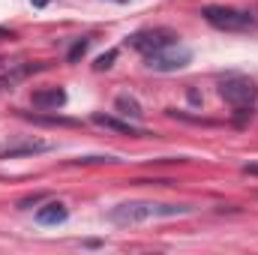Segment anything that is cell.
Instances as JSON below:
<instances>
[{
  "label": "cell",
  "mask_w": 258,
  "mask_h": 255,
  "mask_svg": "<svg viewBox=\"0 0 258 255\" xmlns=\"http://www.w3.org/2000/svg\"><path fill=\"white\" fill-rule=\"evenodd\" d=\"M192 204H159V201H123L108 210V219L114 225H141L150 219H171L192 213Z\"/></svg>",
  "instance_id": "6da1fadb"
},
{
  "label": "cell",
  "mask_w": 258,
  "mask_h": 255,
  "mask_svg": "<svg viewBox=\"0 0 258 255\" xmlns=\"http://www.w3.org/2000/svg\"><path fill=\"white\" fill-rule=\"evenodd\" d=\"M201 18L216 27V30H225V33H246V30H255L258 18L246 9H234V6H204L201 9Z\"/></svg>",
  "instance_id": "7a4b0ae2"
},
{
  "label": "cell",
  "mask_w": 258,
  "mask_h": 255,
  "mask_svg": "<svg viewBox=\"0 0 258 255\" xmlns=\"http://www.w3.org/2000/svg\"><path fill=\"white\" fill-rule=\"evenodd\" d=\"M219 93H222V99H225L231 108H237L240 114H249L246 108H252L258 102V84L252 78H246V75H228V78H222Z\"/></svg>",
  "instance_id": "3957f363"
},
{
  "label": "cell",
  "mask_w": 258,
  "mask_h": 255,
  "mask_svg": "<svg viewBox=\"0 0 258 255\" xmlns=\"http://www.w3.org/2000/svg\"><path fill=\"white\" fill-rule=\"evenodd\" d=\"M189 60H192V48L180 45V39L144 57V63H147V69H153V72H177V69L189 66Z\"/></svg>",
  "instance_id": "277c9868"
},
{
  "label": "cell",
  "mask_w": 258,
  "mask_h": 255,
  "mask_svg": "<svg viewBox=\"0 0 258 255\" xmlns=\"http://www.w3.org/2000/svg\"><path fill=\"white\" fill-rule=\"evenodd\" d=\"M180 36L177 33H171V30H165V27H147V30H138V33H132L126 42L129 48H135L138 54H153V51H159V48H165V45H171V42H177Z\"/></svg>",
  "instance_id": "5b68a950"
},
{
  "label": "cell",
  "mask_w": 258,
  "mask_h": 255,
  "mask_svg": "<svg viewBox=\"0 0 258 255\" xmlns=\"http://www.w3.org/2000/svg\"><path fill=\"white\" fill-rule=\"evenodd\" d=\"M54 150L51 141H39V138H27V141H18V144H9L0 150V159H18V156H36V153H48Z\"/></svg>",
  "instance_id": "8992f818"
},
{
  "label": "cell",
  "mask_w": 258,
  "mask_h": 255,
  "mask_svg": "<svg viewBox=\"0 0 258 255\" xmlns=\"http://www.w3.org/2000/svg\"><path fill=\"white\" fill-rule=\"evenodd\" d=\"M90 120H93L96 126L111 129V132H120V135H132V138H144V135H147L144 129H138L135 123H129V120H117V117H111V114H102V111H96Z\"/></svg>",
  "instance_id": "52a82bcc"
},
{
  "label": "cell",
  "mask_w": 258,
  "mask_h": 255,
  "mask_svg": "<svg viewBox=\"0 0 258 255\" xmlns=\"http://www.w3.org/2000/svg\"><path fill=\"white\" fill-rule=\"evenodd\" d=\"M45 63H18V66H9L3 75H0V90H6V87H15L18 81H24L27 75H33V72H42Z\"/></svg>",
  "instance_id": "ba28073f"
},
{
  "label": "cell",
  "mask_w": 258,
  "mask_h": 255,
  "mask_svg": "<svg viewBox=\"0 0 258 255\" xmlns=\"http://www.w3.org/2000/svg\"><path fill=\"white\" fill-rule=\"evenodd\" d=\"M33 105L36 108H51V111H57V108H63L66 105V90L63 87H48V90H33Z\"/></svg>",
  "instance_id": "9c48e42d"
},
{
  "label": "cell",
  "mask_w": 258,
  "mask_h": 255,
  "mask_svg": "<svg viewBox=\"0 0 258 255\" xmlns=\"http://www.w3.org/2000/svg\"><path fill=\"white\" fill-rule=\"evenodd\" d=\"M69 219V210H66L63 201H48L45 207L36 210V222L39 225H63Z\"/></svg>",
  "instance_id": "30bf717a"
},
{
  "label": "cell",
  "mask_w": 258,
  "mask_h": 255,
  "mask_svg": "<svg viewBox=\"0 0 258 255\" xmlns=\"http://www.w3.org/2000/svg\"><path fill=\"white\" fill-rule=\"evenodd\" d=\"M114 108H117V114H123L126 120H141V117H144L141 102H138L135 96H129V93H120V96L114 99Z\"/></svg>",
  "instance_id": "8fae6325"
},
{
  "label": "cell",
  "mask_w": 258,
  "mask_h": 255,
  "mask_svg": "<svg viewBox=\"0 0 258 255\" xmlns=\"http://www.w3.org/2000/svg\"><path fill=\"white\" fill-rule=\"evenodd\" d=\"M87 48H90V39H87V36L75 39V42H72V48L66 51V60H69V63H78V60L87 54Z\"/></svg>",
  "instance_id": "7c38bea8"
},
{
  "label": "cell",
  "mask_w": 258,
  "mask_h": 255,
  "mask_svg": "<svg viewBox=\"0 0 258 255\" xmlns=\"http://www.w3.org/2000/svg\"><path fill=\"white\" fill-rule=\"evenodd\" d=\"M24 117L33 123H45V126H78V120H69V117H39V114H24Z\"/></svg>",
  "instance_id": "4fadbf2b"
},
{
  "label": "cell",
  "mask_w": 258,
  "mask_h": 255,
  "mask_svg": "<svg viewBox=\"0 0 258 255\" xmlns=\"http://www.w3.org/2000/svg\"><path fill=\"white\" fill-rule=\"evenodd\" d=\"M102 162H117V156H78L72 159V165H102Z\"/></svg>",
  "instance_id": "5bb4252c"
},
{
  "label": "cell",
  "mask_w": 258,
  "mask_h": 255,
  "mask_svg": "<svg viewBox=\"0 0 258 255\" xmlns=\"http://www.w3.org/2000/svg\"><path fill=\"white\" fill-rule=\"evenodd\" d=\"M114 57H117V51H114V48H111V51H105L102 57H96V69H99V72H102V69H108V66L114 63Z\"/></svg>",
  "instance_id": "9a60e30c"
},
{
  "label": "cell",
  "mask_w": 258,
  "mask_h": 255,
  "mask_svg": "<svg viewBox=\"0 0 258 255\" xmlns=\"http://www.w3.org/2000/svg\"><path fill=\"white\" fill-rule=\"evenodd\" d=\"M42 198H45L42 192H36V195H27V198H21V201H18V207H21V210H24V207H33V204H39Z\"/></svg>",
  "instance_id": "2e32d148"
},
{
  "label": "cell",
  "mask_w": 258,
  "mask_h": 255,
  "mask_svg": "<svg viewBox=\"0 0 258 255\" xmlns=\"http://www.w3.org/2000/svg\"><path fill=\"white\" fill-rule=\"evenodd\" d=\"M243 171L246 174H258V165H243Z\"/></svg>",
  "instance_id": "e0dca14e"
},
{
  "label": "cell",
  "mask_w": 258,
  "mask_h": 255,
  "mask_svg": "<svg viewBox=\"0 0 258 255\" xmlns=\"http://www.w3.org/2000/svg\"><path fill=\"white\" fill-rule=\"evenodd\" d=\"M30 3H33V6H48L51 0H30Z\"/></svg>",
  "instance_id": "ac0fdd59"
},
{
  "label": "cell",
  "mask_w": 258,
  "mask_h": 255,
  "mask_svg": "<svg viewBox=\"0 0 258 255\" xmlns=\"http://www.w3.org/2000/svg\"><path fill=\"white\" fill-rule=\"evenodd\" d=\"M114 3H129V0H114Z\"/></svg>",
  "instance_id": "d6986e66"
}]
</instances>
